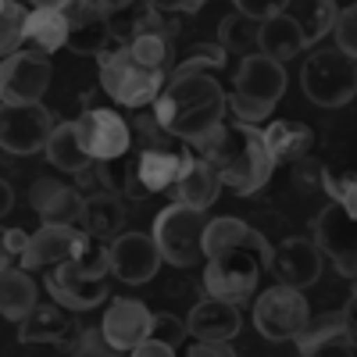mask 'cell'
I'll return each mask as SVG.
<instances>
[{"label":"cell","mask_w":357,"mask_h":357,"mask_svg":"<svg viewBox=\"0 0 357 357\" xmlns=\"http://www.w3.org/2000/svg\"><path fill=\"white\" fill-rule=\"evenodd\" d=\"M151 321L154 314L146 311V304L129 301V296H118V301L107 304L100 325H104V336L111 343L114 354H132L146 336H151Z\"/></svg>","instance_id":"18"},{"label":"cell","mask_w":357,"mask_h":357,"mask_svg":"<svg viewBox=\"0 0 357 357\" xmlns=\"http://www.w3.org/2000/svg\"><path fill=\"white\" fill-rule=\"evenodd\" d=\"M254 325H257V333L272 343L296 340L311 325V307L304 301V289L286 286V282L268 286L254 301Z\"/></svg>","instance_id":"8"},{"label":"cell","mask_w":357,"mask_h":357,"mask_svg":"<svg viewBox=\"0 0 357 357\" xmlns=\"http://www.w3.org/2000/svg\"><path fill=\"white\" fill-rule=\"evenodd\" d=\"M225 107L229 97L211 72H172L168 86L154 100L158 122L190 146H200L225 126Z\"/></svg>","instance_id":"1"},{"label":"cell","mask_w":357,"mask_h":357,"mask_svg":"<svg viewBox=\"0 0 357 357\" xmlns=\"http://www.w3.org/2000/svg\"><path fill=\"white\" fill-rule=\"evenodd\" d=\"M301 86H304V97L318 107H343L357 97V61L333 47H318L304 57V68H301Z\"/></svg>","instance_id":"6"},{"label":"cell","mask_w":357,"mask_h":357,"mask_svg":"<svg viewBox=\"0 0 357 357\" xmlns=\"http://www.w3.org/2000/svg\"><path fill=\"white\" fill-rule=\"evenodd\" d=\"M289 178H293V186L301 190V193H325V183H329V168L318 165L314 158H304V161L289 165Z\"/></svg>","instance_id":"35"},{"label":"cell","mask_w":357,"mask_h":357,"mask_svg":"<svg viewBox=\"0 0 357 357\" xmlns=\"http://www.w3.org/2000/svg\"><path fill=\"white\" fill-rule=\"evenodd\" d=\"M29 8L25 0H0V50H4V57L8 54H15V50H22V43H25V36H29Z\"/></svg>","instance_id":"33"},{"label":"cell","mask_w":357,"mask_h":357,"mask_svg":"<svg viewBox=\"0 0 357 357\" xmlns=\"http://www.w3.org/2000/svg\"><path fill=\"white\" fill-rule=\"evenodd\" d=\"M325 193H329V200H340L347 211L357 218V172H350V175H333V172H329Z\"/></svg>","instance_id":"38"},{"label":"cell","mask_w":357,"mask_h":357,"mask_svg":"<svg viewBox=\"0 0 357 357\" xmlns=\"http://www.w3.org/2000/svg\"><path fill=\"white\" fill-rule=\"evenodd\" d=\"M29 207H33V215L40 222H61V225H79L82 218V204L86 197L79 193V186H68L61 178H36L33 186H29Z\"/></svg>","instance_id":"20"},{"label":"cell","mask_w":357,"mask_h":357,"mask_svg":"<svg viewBox=\"0 0 357 357\" xmlns=\"http://www.w3.org/2000/svg\"><path fill=\"white\" fill-rule=\"evenodd\" d=\"M122 225H126V200L122 193H93L86 197L82 204V218H79V229L97 236V240H114V236H122Z\"/></svg>","instance_id":"25"},{"label":"cell","mask_w":357,"mask_h":357,"mask_svg":"<svg viewBox=\"0 0 357 357\" xmlns=\"http://www.w3.org/2000/svg\"><path fill=\"white\" fill-rule=\"evenodd\" d=\"M50 54L36 50V47H22L15 54L4 57L0 65V100L4 107L11 104H40L43 93L50 89Z\"/></svg>","instance_id":"9"},{"label":"cell","mask_w":357,"mask_h":357,"mask_svg":"<svg viewBox=\"0 0 357 357\" xmlns=\"http://www.w3.org/2000/svg\"><path fill=\"white\" fill-rule=\"evenodd\" d=\"M304 47H307L304 29H301V22H296L289 11L261 22V54H268V57H275V61L286 65L289 57H301Z\"/></svg>","instance_id":"28"},{"label":"cell","mask_w":357,"mask_h":357,"mask_svg":"<svg viewBox=\"0 0 357 357\" xmlns=\"http://www.w3.org/2000/svg\"><path fill=\"white\" fill-rule=\"evenodd\" d=\"M321 264H325V254L321 247L314 243V236H282L275 243V254H272V272L279 282L286 286H296V289H307L321 279Z\"/></svg>","instance_id":"14"},{"label":"cell","mask_w":357,"mask_h":357,"mask_svg":"<svg viewBox=\"0 0 357 357\" xmlns=\"http://www.w3.org/2000/svg\"><path fill=\"white\" fill-rule=\"evenodd\" d=\"M232 4H236V11H243L257 22H268V18L282 15L289 8V0H232Z\"/></svg>","instance_id":"41"},{"label":"cell","mask_w":357,"mask_h":357,"mask_svg":"<svg viewBox=\"0 0 357 357\" xmlns=\"http://www.w3.org/2000/svg\"><path fill=\"white\" fill-rule=\"evenodd\" d=\"M100 4L107 15H118V11H129L132 4H139V0H100Z\"/></svg>","instance_id":"46"},{"label":"cell","mask_w":357,"mask_h":357,"mask_svg":"<svg viewBox=\"0 0 357 357\" xmlns=\"http://www.w3.org/2000/svg\"><path fill=\"white\" fill-rule=\"evenodd\" d=\"M347 318H350V325H354V333H357V279H354V289H350V301H347Z\"/></svg>","instance_id":"47"},{"label":"cell","mask_w":357,"mask_h":357,"mask_svg":"<svg viewBox=\"0 0 357 357\" xmlns=\"http://www.w3.org/2000/svg\"><path fill=\"white\" fill-rule=\"evenodd\" d=\"M272 254H275V247H272L268 236L211 250L207 254V264H204V289H207V296H222V301H232V304H247L254 296V289H257L261 272L264 268L272 272Z\"/></svg>","instance_id":"3"},{"label":"cell","mask_w":357,"mask_h":357,"mask_svg":"<svg viewBox=\"0 0 357 357\" xmlns=\"http://www.w3.org/2000/svg\"><path fill=\"white\" fill-rule=\"evenodd\" d=\"M79 139L93 161H118L132 146V126L111 107H89L75 118Z\"/></svg>","instance_id":"12"},{"label":"cell","mask_w":357,"mask_h":357,"mask_svg":"<svg viewBox=\"0 0 357 357\" xmlns=\"http://www.w3.org/2000/svg\"><path fill=\"white\" fill-rule=\"evenodd\" d=\"M190 357H232L236 350L229 347V340H200L186 350Z\"/></svg>","instance_id":"43"},{"label":"cell","mask_w":357,"mask_h":357,"mask_svg":"<svg viewBox=\"0 0 357 357\" xmlns=\"http://www.w3.org/2000/svg\"><path fill=\"white\" fill-rule=\"evenodd\" d=\"M29 8H68L72 0H25Z\"/></svg>","instance_id":"48"},{"label":"cell","mask_w":357,"mask_h":357,"mask_svg":"<svg viewBox=\"0 0 357 357\" xmlns=\"http://www.w3.org/2000/svg\"><path fill=\"white\" fill-rule=\"evenodd\" d=\"M222 186H225V183H222L218 168L207 161L204 154L193 151V158L186 161L183 175H178V183H175V190H172V200H183V204H190V207H200V211H207V207L218 200Z\"/></svg>","instance_id":"24"},{"label":"cell","mask_w":357,"mask_h":357,"mask_svg":"<svg viewBox=\"0 0 357 357\" xmlns=\"http://www.w3.org/2000/svg\"><path fill=\"white\" fill-rule=\"evenodd\" d=\"M336 47L340 50H347L354 61H357V8H347L343 15H340V22H336Z\"/></svg>","instance_id":"40"},{"label":"cell","mask_w":357,"mask_h":357,"mask_svg":"<svg viewBox=\"0 0 357 357\" xmlns=\"http://www.w3.org/2000/svg\"><path fill=\"white\" fill-rule=\"evenodd\" d=\"M29 47H36L43 54H54L68 47V11L65 8H33L29 11Z\"/></svg>","instance_id":"30"},{"label":"cell","mask_w":357,"mask_h":357,"mask_svg":"<svg viewBox=\"0 0 357 357\" xmlns=\"http://www.w3.org/2000/svg\"><path fill=\"white\" fill-rule=\"evenodd\" d=\"M296 350L304 357H347L357 354V333L347 318V311L321 314L307 329L296 336Z\"/></svg>","instance_id":"19"},{"label":"cell","mask_w":357,"mask_h":357,"mask_svg":"<svg viewBox=\"0 0 357 357\" xmlns=\"http://www.w3.org/2000/svg\"><path fill=\"white\" fill-rule=\"evenodd\" d=\"M82 229L79 225H61V222H43L33 236H29V247L22 257V268L36 272V268H54L72 257L75 243H79Z\"/></svg>","instance_id":"21"},{"label":"cell","mask_w":357,"mask_h":357,"mask_svg":"<svg viewBox=\"0 0 357 357\" xmlns=\"http://www.w3.org/2000/svg\"><path fill=\"white\" fill-rule=\"evenodd\" d=\"M264 139H268V151H272L275 165H296V161L311 158V151H314L311 126L293 122V118H275V122L264 129Z\"/></svg>","instance_id":"26"},{"label":"cell","mask_w":357,"mask_h":357,"mask_svg":"<svg viewBox=\"0 0 357 357\" xmlns=\"http://www.w3.org/2000/svg\"><path fill=\"white\" fill-rule=\"evenodd\" d=\"M161 247L154 232H122L111 240V275L129 286H143L158 275L161 268Z\"/></svg>","instance_id":"13"},{"label":"cell","mask_w":357,"mask_h":357,"mask_svg":"<svg viewBox=\"0 0 357 357\" xmlns=\"http://www.w3.org/2000/svg\"><path fill=\"white\" fill-rule=\"evenodd\" d=\"M43 154H47V161L54 168H61L68 175H79L89 161H93V158H89V151L82 146V139H79L75 122H57V129H54V136H50Z\"/></svg>","instance_id":"31"},{"label":"cell","mask_w":357,"mask_h":357,"mask_svg":"<svg viewBox=\"0 0 357 357\" xmlns=\"http://www.w3.org/2000/svg\"><path fill=\"white\" fill-rule=\"evenodd\" d=\"M218 43L229 54H240V57L261 54V22L250 18V15H243V11L225 15L222 25H218Z\"/></svg>","instance_id":"32"},{"label":"cell","mask_w":357,"mask_h":357,"mask_svg":"<svg viewBox=\"0 0 357 357\" xmlns=\"http://www.w3.org/2000/svg\"><path fill=\"white\" fill-rule=\"evenodd\" d=\"M43 286H47V293L54 296V301L65 304L68 311H93V307H100V301H107V282L79 272L72 261H61V264L47 268Z\"/></svg>","instance_id":"16"},{"label":"cell","mask_w":357,"mask_h":357,"mask_svg":"<svg viewBox=\"0 0 357 357\" xmlns=\"http://www.w3.org/2000/svg\"><path fill=\"white\" fill-rule=\"evenodd\" d=\"M193 151L211 161L222 175V183L240 197L257 193L275 172V158L268 151L264 129L250 122H225L215 136H207Z\"/></svg>","instance_id":"2"},{"label":"cell","mask_w":357,"mask_h":357,"mask_svg":"<svg viewBox=\"0 0 357 357\" xmlns=\"http://www.w3.org/2000/svg\"><path fill=\"white\" fill-rule=\"evenodd\" d=\"M193 158V146H161V151H139L136 154V175L146 186V193H172L186 161Z\"/></svg>","instance_id":"22"},{"label":"cell","mask_w":357,"mask_h":357,"mask_svg":"<svg viewBox=\"0 0 357 357\" xmlns=\"http://www.w3.org/2000/svg\"><path fill=\"white\" fill-rule=\"evenodd\" d=\"M0 193H4V200H0V215H8L11 211V183H8V178L0 183Z\"/></svg>","instance_id":"49"},{"label":"cell","mask_w":357,"mask_h":357,"mask_svg":"<svg viewBox=\"0 0 357 357\" xmlns=\"http://www.w3.org/2000/svg\"><path fill=\"white\" fill-rule=\"evenodd\" d=\"M286 93V68L282 61L268 54H250L236 68V82L229 93V111L236 114V122H264L275 111V104Z\"/></svg>","instance_id":"5"},{"label":"cell","mask_w":357,"mask_h":357,"mask_svg":"<svg viewBox=\"0 0 357 357\" xmlns=\"http://www.w3.org/2000/svg\"><path fill=\"white\" fill-rule=\"evenodd\" d=\"M286 11L301 22L307 47H314V43H321L329 33H336V22H340V15H343L336 0H289Z\"/></svg>","instance_id":"29"},{"label":"cell","mask_w":357,"mask_h":357,"mask_svg":"<svg viewBox=\"0 0 357 357\" xmlns=\"http://www.w3.org/2000/svg\"><path fill=\"white\" fill-rule=\"evenodd\" d=\"M225 61H229V50L222 43H193L175 61L172 72H218L225 68Z\"/></svg>","instance_id":"34"},{"label":"cell","mask_w":357,"mask_h":357,"mask_svg":"<svg viewBox=\"0 0 357 357\" xmlns=\"http://www.w3.org/2000/svg\"><path fill=\"white\" fill-rule=\"evenodd\" d=\"M314 243L333 261V268L347 279H357V218L340 200H329L314 215Z\"/></svg>","instance_id":"10"},{"label":"cell","mask_w":357,"mask_h":357,"mask_svg":"<svg viewBox=\"0 0 357 357\" xmlns=\"http://www.w3.org/2000/svg\"><path fill=\"white\" fill-rule=\"evenodd\" d=\"M190 336L193 340H232L240 333V304L222 301V296H204L200 304H193L190 311Z\"/></svg>","instance_id":"23"},{"label":"cell","mask_w":357,"mask_h":357,"mask_svg":"<svg viewBox=\"0 0 357 357\" xmlns=\"http://www.w3.org/2000/svg\"><path fill=\"white\" fill-rule=\"evenodd\" d=\"M79 329H75V318L68 314L65 304H36L33 314H25L18 321V343L29 347V350H36V347H47V350H72V340Z\"/></svg>","instance_id":"17"},{"label":"cell","mask_w":357,"mask_h":357,"mask_svg":"<svg viewBox=\"0 0 357 357\" xmlns=\"http://www.w3.org/2000/svg\"><path fill=\"white\" fill-rule=\"evenodd\" d=\"M136 357H172L175 354V347L172 343H165V340H154V336H146L136 350H132Z\"/></svg>","instance_id":"45"},{"label":"cell","mask_w":357,"mask_h":357,"mask_svg":"<svg viewBox=\"0 0 357 357\" xmlns=\"http://www.w3.org/2000/svg\"><path fill=\"white\" fill-rule=\"evenodd\" d=\"M154 240L161 247V257L175 268H193L197 261L207 257L204 236H207V218L200 207H190L183 200L168 204L154 218Z\"/></svg>","instance_id":"7"},{"label":"cell","mask_w":357,"mask_h":357,"mask_svg":"<svg viewBox=\"0 0 357 357\" xmlns=\"http://www.w3.org/2000/svg\"><path fill=\"white\" fill-rule=\"evenodd\" d=\"M151 336L154 340H165L172 347H178L186 336H190V321H183L178 314H168V311H158L154 321H151Z\"/></svg>","instance_id":"37"},{"label":"cell","mask_w":357,"mask_h":357,"mask_svg":"<svg viewBox=\"0 0 357 357\" xmlns=\"http://www.w3.org/2000/svg\"><path fill=\"white\" fill-rule=\"evenodd\" d=\"M72 354H79V357L114 354L111 343H107V336H104V325H100V329H79V333L72 336Z\"/></svg>","instance_id":"39"},{"label":"cell","mask_w":357,"mask_h":357,"mask_svg":"<svg viewBox=\"0 0 357 357\" xmlns=\"http://www.w3.org/2000/svg\"><path fill=\"white\" fill-rule=\"evenodd\" d=\"M97 68H100V86L104 93L122 104V107H154V100L161 97V89L168 86V72L143 65L139 57L129 50V43H114L97 57Z\"/></svg>","instance_id":"4"},{"label":"cell","mask_w":357,"mask_h":357,"mask_svg":"<svg viewBox=\"0 0 357 357\" xmlns=\"http://www.w3.org/2000/svg\"><path fill=\"white\" fill-rule=\"evenodd\" d=\"M158 11H168V15H193L204 8V0H151Z\"/></svg>","instance_id":"44"},{"label":"cell","mask_w":357,"mask_h":357,"mask_svg":"<svg viewBox=\"0 0 357 357\" xmlns=\"http://www.w3.org/2000/svg\"><path fill=\"white\" fill-rule=\"evenodd\" d=\"M57 122L43 104H11L0 118V146L15 158H29L47 151Z\"/></svg>","instance_id":"11"},{"label":"cell","mask_w":357,"mask_h":357,"mask_svg":"<svg viewBox=\"0 0 357 357\" xmlns=\"http://www.w3.org/2000/svg\"><path fill=\"white\" fill-rule=\"evenodd\" d=\"M107 165H111V161H89L79 175H72L82 197H93V193H114V190H118Z\"/></svg>","instance_id":"36"},{"label":"cell","mask_w":357,"mask_h":357,"mask_svg":"<svg viewBox=\"0 0 357 357\" xmlns=\"http://www.w3.org/2000/svg\"><path fill=\"white\" fill-rule=\"evenodd\" d=\"M29 236L25 229H4V268H22V257H25V247H29Z\"/></svg>","instance_id":"42"},{"label":"cell","mask_w":357,"mask_h":357,"mask_svg":"<svg viewBox=\"0 0 357 357\" xmlns=\"http://www.w3.org/2000/svg\"><path fill=\"white\" fill-rule=\"evenodd\" d=\"M40 304V286L33 282L29 268H4L0 272V311L8 321H22Z\"/></svg>","instance_id":"27"},{"label":"cell","mask_w":357,"mask_h":357,"mask_svg":"<svg viewBox=\"0 0 357 357\" xmlns=\"http://www.w3.org/2000/svg\"><path fill=\"white\" fill-rule=\"evenodd\" d=\"M68 11V47L75 54L100 57L107 47H114V25L100 0H72Z\"/></svg>","instance_id":"15"}]
</instances>
